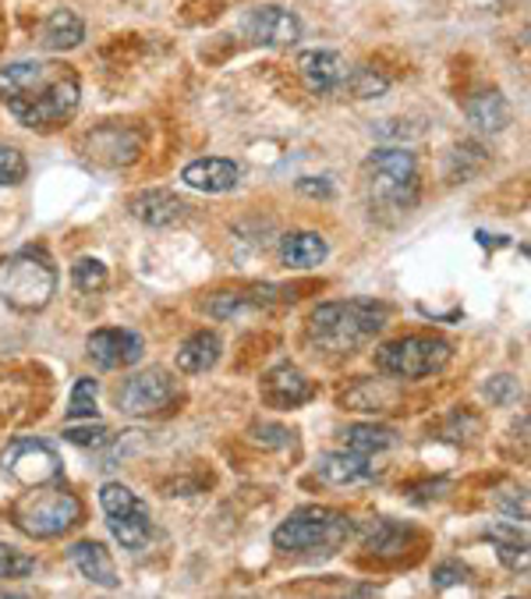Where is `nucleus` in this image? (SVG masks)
<instances>
[{"label":"nucleus","instance_id":"obj_25","mask_svg":"<svg viewBox=\"0 0 531 599\" xmlns=\"http://www.w3.org/2000/svg\"><path fill=\"white\" fill-rule=\"evenodd\" d=\"M255 306H263V298H255V291H224L217 298H209L206 312L217 320H231V316H238V312L255 309Z\"/></svg>","mask_w":531,"mask_h":599},{"label":"nucleus","instance_id":"obj_5","mask_svg":"<svg viewBox=\"0 0 531 599\" xmlns=\"http://www.w3.org/2000/svg\"><path fill=\"white\" fill-rule=\"evenodd\" d=\"M11 518L25 536L57 539L82 522V501L61 479H53V482H43V487H28V493L14 501Z\"/></svg>","mask_w":531,"mask_h":599},{"label":"nucleus","instance_id":"obj_19","mask_svg":"<svg viewBox=\"0 0 531 599\" xmlns=\"http://www.w3.org/2000/svg\"><path fill=\"white\" fill-rule=\"evenodd\" d=\"M220 351H224V340L217 331H195L184 345L178 348V369L181 373H206V369H213L220 362Z\"/></svg>","mask_w":531,"mask_h":599},{"label":"nucleus","instance_id":"obj_18","mask_svg":"<svg viewBox=\"0 0 531 599\" xmlns=\"http://www.w3.org/2000/svg\"><path fill=\"white\" fill-rule=\"evenodd\" d=\"M464 113H468V124L475 128V132H485V135L504 132V128L510 124V118H514L510 104L496 89L471 96L468 104H464Z\"/></svg>","mask_w":531,"mask_h":599},{"label":"nucleus","instance_id":"obj_1","mask_svg":"<svg viewBox=\"0 0 531 599\" xmlns=\"http://www.w3.org/2000/svg\"><path fill=\"white\" fill-rule=\"evenodd\" d=\"M0 99L25 128H57L79 110L82 82L61 61H19L0 68Z\"/></svg>","mask_w":531,"mask_h":599},{"label":"nucleus","instance_id":"obj_20","mask_svg":"<svg viewBox=\"0 0 531 599\" xmlns=\"http://www.w3.org/2000/svg\"><path fill=\"white\" fill-rule=\"evenodd\" d=\"M326 238L323 235H315V231H294V235H287L283 238V245H280V260L283 266H294V269H312V266H319L326 260Z\"/></svg>","mask_w":531,"mask_h":599},{"label":"nucleus","instance_id":"obj_8","mask_svg":"<svg viewBox=\"0 0 531 599\" xmlns=\"http://www.w3.org/2000/svg\"><path fill=\"white\" fill-rule=\"evenodd\" d=\"M0 465H4V472L14 482H22V487H43V482L61 479L64 472L61 454L33 436H22L14 440V444H8V451L0 454Z\"/></svg>","mask_w":531,"mask_h":599},{"label":"nucleus","instance_id":"obj_33","mask_svg":"<svg viewBox=\"0 0 531 599\" xmlns=\"http://www.w3.org/2000/svg\"><path fill=\"white\" fill-rule=\"evenodd\" d=\"M28 175L25 156L14 146H0V184H22Z\"/></svg>","mask_w":531,"mask_h":599},{"label":"nucleus","instance_id":"obj_6","mask_svg":"<svg viewBox=\"0 0 531 599\" xmlns=\"http://www.w3.org/2000/svg\"><path fill=\"white\" fill-rule=\"evenodd\" d=\"M57 295V269L43 249H19L0 260V298L14 312H39Z\"/></svg>","mask_w":531,"mask_h":599},{"label":"nucleus","instance_id":"obj_31","mask_svg":"<svg viewBox=\"0 0 531 599\" xmlns=\"http://www.w3.org/2000/svg\"><path fill=\"white\" fill-rule=\"evenodd\" d=\"M36 572V561L28 558V553L22 550H14L8 543H0V578H28Z\"/></svg>","mask_w":531,"mask_h":599},{"label":"nucleus","instance_id":"obj_17","mask_svg":"<svg viewBox=\"0 0 531 599\" xmlns=\"http://www.w3.org/2000/svg\"><path fill=\"white\" fill-rule=\"evenodd\" d=\"M68 558L79 567V575L89 578L93 586H104V589L118 586V567H113L110 550L104 543H96V539H82V543L71 547Z\"/></svg>","mask_w":531,"mask_h":599},{"label":"nucleus","instance_id":"obj_2","mask_svg":"<svg viewBox=\"0 0 531 599\" xmlns=\"http://www.w3.org/2000/svg\"><path fill=\"white\" fill-rule=\"evenodd\" d=\"M365 189L372 213H408L419 203V164L405 146H379L365 160Z\"/></svg>","mask_w":531,"mask_h":599},{"label":"nucleus","instance_id":"obj_34","mask_svg":"<svg viewBox=\"0 0 531 599\" xmlns=\"http://www.w3.org/2000/svg\"><path fill=\"white\" fill-rule=\"evenodd\" d=\"M468 582V567L461 561H443L433 567V586L436 589H450V586H461Z\"/></svg>","mask_w":531,"mask_h":599},{"label":"nucleus","instance_id":"obj_14","mask_svg":"<svg viewBox=\"0 0 531 599\" xmlns=\"http://www.w3.org/2000/svg\"><path fill=\"white\" fill-rule=\"evenodd\" d=\"M301 82L309 85V93H334L348 79V61L337 50H305L298 57Z\"/></svg>","mask_w":531,"mask_h":599},{"label":"nucleus","instance_id":"obj_11","mask_svg":"<svg viewBox=\"0 0 531 599\" xmlns=\"http://www.w3.org/2000/svg\"><path fill=\"white\" fill-rule=\"evenodd\" d=\"M245 33L260 47H294L301 39V22L280 4H263L245 19Z\"/></svg>","mask_w":531,"mask_h":599},{"label":"nucleus","instance_id":"obj_3","mask_svg":"<svg viewBox=\"0 0 531 599\" xmlns=\"http://www.w3.org/2000/svg\"><path fill=\"white\" fill-rule=\"evenodd\" d=\"M351 536V518L334 507H301L277 525L273 547L291 558H329Z\"/></svg>","mask_w":531,"mask_h":599},{"label":"nucleus","instance_id":"obj_29","mask_svg":"<svg viewBox=\"0 0 531 599\" xmlns=\"http://www.w3.org/2000/svg\"><path fill=\"white\" fill-rule=\"evenodd\" d=\"M96 416V380L82 376L71 391V402H68V419H93Z\"/></svg>","mask_w":531,"mask_h":599},{"label":"nucleus","instance_id":"obj_28","mask_svg":"<svg viewBox=\"0 0 531 599\" xmlns=\"http://www.w3.org/2000/svg\"><path fill=\"white\" fill-rule=\"evenodd\" d=\"M408 529H400V525L394 522H376L372 525V532H369V550L372 553H400L408 543Z\"/></svg>","mask_w":531,"mask_h":599},{"label":"nucleus","instance_id":"obj_4","mask_svg":"<svg viewBox=\"0 0 531 599\" xmlns=\"http://www.w3.org/2000/svg\"><path fill=\"white\" fill-rule=\"evenodd\" d=\"M383 326H386V306L354 298V302H326L315 309L309 320V334L329 351H354L369 345Z\"/></svg>","mask_w":531,"mask_h":599},{"label":"nucleus","instance_id":"obj_16","mask_svg":"<svg viewBox=\"0 0 531 599\" xmlns=\"http://www.w3.org/2000/svg\"><path fill=\"white\" fill-rule=\"evenodd\" d=\"M128 209H132L135 220L149 224V227H170V224H178L184 217V209L189 206H184L174 192L149 189V192H138L132 203H128Z\"/></svg>","mask_w":531,"mask_h":599},{"label":"nucleus","instance_id":"obj_7","mask_svg":"<svg viewBox=\"0 0 531 599\" xmlns=\"http://www.w3.org/2000/svg\"><path fill=\"white\" fill-rule=\"evenodd\" d=\"M450 359H454V348L433 334H408V337H397L390 345L376 348V369L397 380L433 376L439 369H447Z\"/></svg>","mask_w":531,"mask_h":599},{"label":"nucleus","instance_id":"obj_15","mask_svg":"<svg viewBox=\"0 0 531 599\" xmlns=\"http://www.w3.org/2000/svg\"><path fill=\"white\" fill-rule=\"evenodd\" d=\"M181 181L189 184V189H195V192L220 195V192L238 189L241 170H238L234 160H224V156H206V160H192L189 167H184Z\"/></svg>","mask_w":531,"mask_h":599},{"label":"nucleus","instance_id":"obj_9","mask_svg":"<svg viewBox=\"0 0 531 599\" xmlns=\"http://www.w3.org/2000/svg\"><path fill=\"white\" fill-rule=\"evenodd\" d=\"M178 394V380L167 373L164 366H153L146 373H135L132 380H124V387L118 391V408L124 416H153V411L167 408Z\"/></svg>","mask_w":531,"mask_h":599},{"label":"nucleus","instance_id":"obj_36","mask_svg":"<svg viewBox=\"0 0 531 599\" xmlns=\"http://www.w3.org/2000/svg\"><path fill=\"white\" fill-rule=\"evenodd\" d=\"M499 507H504L514 522H524L528 518V496H524V490H518V496H499Z\"/></svg>","mask_w":531,"mask_h":599},{"label":"nucleus","instance_id":"obj_32","mask_svg":"<svg viewBox=\"0 0 531 599\" xmlns=\"http://www.w3.org/2000/svg\"><path fill=\"white\" fill-rule=\"evenodd\" d=\"M252 444H260L266 451H277V447H291V430H283L277 422H252Z\"/></svg>","mask_w":531,"mask_h":599},{"label":"nucleus","instance_id":"obj_13","mask_svg":"<svg viewBox=\"0 0 531 599\" xmlns=\"http://www.w3.org/2000/svg\"><path fill=\"white\" fill-rule=\"evenodd\" d=\"M260 394H263V402L269 408H298V405H305L312 402V380L301 373L298 366H273L269 373L263 376L260 383Z\"/></svg>","mask_w":531,"mask_h":599},{"label":"nucleus","instance_id":"obj_21","mask_svg":"<svg viewBox=\"0 0 531 599\" xmlns=\"http://www.w3.org/2000/svg\"><path fill=\"white\" fill-rule=\"evenodd\" d=\"M113 539L128 550V553H138L146 550L149 536H153V522H149V507L142 504L135 511H128V515H118V518H107Z\"/></svg>","mask_w":531,"mask_h":599},{"label":"nucleus","instance_id":"obj_23","mask_svg":"<svg viewBox=\"0 0 531 599\" xmlns=\"http://www.w3.org/2000/svg\"><path fill=\"white\" fill-rule=\"evenodd\" d=\"M490 539L496 543L499 561H504L510 572H528V539L524 532H518V522L507 525H490Z\"/></svg>","mask_w":531,"mask_h":599},{"label":"nucleus","instance_id":"obj_22","mask_svg":"<svg viewBox=\"0 0 531 599\" xmlns=\"http://www.w3.org/2000/svg\"><path fill=\"white\" fill-rule=\"evenodd\" d=\"M82 39H85V22L68 8L53 11L47 19V25H43V43H47L50 50H61V53L75 50Z\"/></svg>","mask_w":531,"mask_h":599},{"label":"nucleus","instance_id":"obj_37","mask_svg":"<svg viewBox=\"0 0 531 599\" xmlns=\"http://www.w3.org/2000/svg\"><path fill=\"white\" fill-rule=\"evenodd\" d=\"M298 192L301 195H323V199H329V195H334V184H329L326 178H301Z\"/></svg>","mask_w":531,"mask_h":599},{"label":"nucleus","instance_id":"obj_12","mask_svg":"<svg viewBox=\"0 0 531 599\" xmlns=\"http://www.w3.org/2000/svg\"><path fill=\"white\" fill-rule=\"evenodd\" d=\"M315 476L329 487H365V482H376L379 479V468L372 465V458L365 454H354V451H329L315 462Z\"/></svg>","mask_w":531,"mask_h":599},{"label":"nucleus","instance_id":"obj_30","mask_svg":"<svg viewBox=\"0 0 531 599\" xmlns=\"http://www.w3.org/2000/svg\"><path fill=\"white\" fill-rule=\"evenodd\" d=\"M64 440H68V444H75V447H104L107 444V426L93 422V419L85 426H79L75 419H71L64 426Z\"/></svg>","mask_w":531,"mask_h":599},{"label":"nucleus","instance_id":"obj_24","mask_svg":"<svg viewBox=\"0 0 531 599\" xmlns=\"http://www.w3.org/2000/svg\"><path fill=\"white\" fill-rule=\"evenodd\" d=\"M394 444H397V433L386 430V426L358 422V426H348V430H343V447L354 451V454H365V458L390 451Z\"/></svg>","mask_w":531,"mask_h":599},{"label":"nucleus","instance_id":"obj_10","mask_svg":"<svg viewBox=\"0 0 531 599\" xmlns=\"http://www.w3.org/2000/svg\"><path fill=\"white\" fill-rule=\"evenodd\" d=\"M85 351L99 369H132L142 362L146 345L135 331H118V326H104V331L89 334Z\"/></svg>","mask_w":531,"mask_h":599},{"label":"nucleus","instance_id":"obj_26","mask_svg":"<svg viewBox=\"0 0 531 599\" xmlns=\"http://www.w3.org/2000/svg\"><path fill=\"white\" fill-rule=\"evenodd\" d=\"M343 85H348L358 99H372V96H383L386 89H390V79L379 75L376 68H351Z\"/></svg>","mask_w":531,"mask_h":599},{"label":"nucleus","instance_id":"obj_35","mask_svg":"<svg viewBox=\"0 0 531 599\" xmlns=\"http://www.w3.org/2000/svg\"><path fill=\"white\" fill-rule=\"evenodd\" d=\"M518 394H521V387H518V380L514 376H493L490 383H485V397L496 402V405H510Z\"/></svg>","mask_w":531,"mask_h":599},{"label":"nucleus","instance_id":"obj_27","mask_svg":"<svg viewBox=\"0 0 531 599\" xmlns=\"http://www.w3.org/2000/svg\"><path fill=\"white\" fill-rule=\"evenodd\" d=\"M71 284L82 291V295H96L107 288V266L93 260V255H85L75 266H71Z\"/></svg>","mask_w":531,"mask_h":599}]
</instances>
